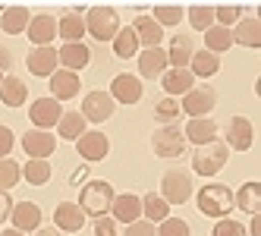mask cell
Masks as SVG:
<instances>
[{
	"label": "cell",
	"instance_id": "25",
	"mask_svg": "<svg viewBox=\"0 0 261 236\" xmlns=\"http://www.w3.org/2000/svg\"><path fill=\"white\" fill-rule=\"evenodd\" d=\"M57 60H60V69L79 72V69H85V66L91 63V50H88L85 41H79V44H63V47L57 50Z\"/></svg>",
	"mask_w": 261,
	"mask_h": 236
},
{
	"label": "cell",
	"instance_id": "4",
	"mask_svg": "<svg viewBox=\"0 0 261 236\" xmlns=\"http://www.w3.org/2000/svg\"><path fill=\"white\" fill-rule=\"evenodd\" d=\"M120 29V13L114 7H91L85 13V32L95 41H114Z\"/></svg>",
	"mask_w": 261,
	"mask_h": 236
},
{
	"label": "cell",
	"instance_id": "11",
	"mask_svg": "<svg viewBox=\"0 0 261 236\" xmlns=\"http://www.w3.org/2000/svg\"><path fill=\"white\" fill-rule=\"evenodd\" d=\"M107 95L114 98V104H139L142 95H145V85L133 72H120V76H114V82H110Z\"/></svg>",
	"mask_w": 261,
	"mask_h": 236
},
{
	"label": "cell",
	"instance_id": "12",
	"mask_svg": "<svg viewBox=\"0 0 261 236\" xmlns=\"http://www.w3.org/2000/svg\"><path fill=\"white\" fill-rule=\"evenodd\" d=\"M227 145L230 151H249L252 145H255V126L249 117H230L227 123Z\"/></svg>",
	"mask_w": 261,
	"mask_h": 236
},
{
	"label": "cell",
	"instance_id": "18",
	"mask_svg": "<svg viewBox=\"0 0 261 236\" xmlns=\"http://www.w3.org/2000/svg\"><path fill=\"white\" fill-rule=\"evenodd\" d=\"M164 50H167V63H170V69H189V60H192V54L198 47L192 41V35H173L170 44H167Z\"/></svg>",
	"mask_w": 261,
	"mask_h": 236
},
{
	"label": "cell",
	"instance_id": "8",
	"mask_svg": "<svg viewBox=\"0 0 261 236\" xmlns=\"http://www.w3.org/2000/svg\"><path fill=\"white\" fill-rule=\"evenodd\" d=\"M79 114L85 117V123H107L117 114V104H114V98H110L104 88H95V92H88L82 98V111Z\"/></svg>",
	"mask_w": 261,
	"mask_h": 236
},
{
	"label": "cell",
	"instance_id": "21",
	"mask_svg": "<svg viewBox=\"0 0 261 236\" xmlns=\"http://www.w3.org/2000/svg\"><path fill=\"white\" fill-rule=\"evenodd\" d=\"M57 38H63V44H79L85 38V16L82 10H66L57 19Z\"/></svg>",
	"mask_w": 261,
	"mask_h": 236
},
{
	"label": "cell",
	"instance_id": "36",
	"mask_svg": "<svg viewBox=\"0 0 261 236\" xmlns=\"http://www.w3.org/2000/svg\"><path fill=\"white\" fill-rule=\"evenodd\" d=\"M50 161H25V164H22V179H25V183H32V186H44L47 183V179H50Z\"/></svg>",
	"mask_w": 261,
	"mask_h": 236
},
{
	"label": "cell",
	"instance_id": "26",
	"mask_svg": "<svg viewBox=\"0 0 261 236\" xmlns=\"http://www.w3.org/2000/svg\"><path fill=\"white\" fill-rule=\"evenodd\" d=\"M233 208H242L246 214H261V183L258 179H246L233 192Z\"/></svg>",
	"mask_w": 261,
	"mask_h": 236
},
{
	"label": "cell",
	"instance_id": "35",
	"mask_svg": "<svg viewBox=\"0 0 261 236\" xmlns=\"http://www.w3.org/2000/svg\"><path fill=\"white\" fill-rule=\"evenodd\" d=\"M114 54H117L120 60L139 57V38H136L133 25H129V29H120V32H117V38H114Z\"/></svg>",
	"mask_w": 261,
	"mask_h": 236
},
{
	"label": "cell",
	"instance_id": "50",
	"mask_svg": "<svg viewBox=\"0 0 261 236\" xmlns=\"http://www.w3.org/2000/svg\"><path fill=\"white\" fill-rule=\"evenodd\" d=\"M35 236H63V233H60L57 227H54V224H50V227H44V224H41L38 230H35Z\"/></svg>",
	"mask_w": 261,
	"mask_h": 236
},
{
	"label": "cell",
	"instance_id": "23",
	"mask_svg": "<svg viewBox=\"0 0 261 236\" xmlns=\"http://www.w3.org/2000/svg\"><path fill=\"white\" fill-rule=\"evenodd\" d=\"M233 35V44L239 47H261V19H255V16H242V19L230 29Z\"/></svg>",
	"mask_w": 261,
	"mask_h": 236
},
{
	"label": "cell",
	"instance_id": "2",
	"mask_svg": "<svg viewBox=\"0 0 261 236\" xmlns=\"http://www.w3.org/2000/svg\"><path fill=\"white\" fill-rule=\"evenodd\" d=\"M195 205L204 217H230L233 211V189L230 186H223V183H208V186H201L198 195H195Z\"/></svg>",
	"mask_w": 261,
	"mask_h": 236
},
{
	"label": "cell",
	"instance_id": "13",
	"mask_svg": "<svg viewBox=\"0 0 261 236\" xmlns=\"http://www.w3.org/2000/svg\"><path fill=\"white\" fill-rule=\"evenodd\" d=\"M22 148L32 161H47L54 151H57V136L47 129H29L22 136Z\"/></svg>",
	"mask_w": 261,
	"mask_h": 236
},
{
	"label": "cell",
	"instance_id": "42",
	"mask_svg": "<svg viewBox=\"0 0 261 236\" xmlns=\"http://www.w3.org/2000/svg\"><path fill=\"white\" fill-rule=\"evenodd\" d=\"M242 19V7H214V25H223V29H233L236 22Z\"/></svg>",
	"mask_w": 261,
	"mask_h": 236
},
{
	"label": "cell",
	"instance_id": "34",
	"mask_svg": "<svg viewBox=\"0 0 261 236\" xmlns=\"http://www.w3.org/2000/svg\"><path fill=\"white\" fill-rule=\"evenodd\" d=\"M233 47V35L230 29H223V25H211L208 32H204V50H211V54H227Z\"/></svg>",
	"mask_w": 261,
	"mask_h": 236
},
{
	"label": "cell",
	"instance_id": "38",
	"mask_svg": "<svg viewBox=\"0 0 261 236\" xmlns=\"http://www.w3.org/2000/svg\"><path fill=\"white\" fill-rule=\"evenodd\" d=\"M16 183H22V164L13 158L0 161V192H10Z\"/></svg>",
	"mask_w": 261,
	"mask_h": 236
},
{
	"label": "cell",
	"instance_id": "17",
	"mask_svg": "<svg viewBox=\"0 0 261 236\" xmlns=\"http://www.w3.org/2000/svg\"><path fill=\"white\" fill-rule=\"evenodd\" d=\"M110 217H114L117 224H136L142 221V195H133V192H123L114 198V205H110Z\"/></svg>",
	"mask_w": 261,
	"mask_h": 236
},
{
	"label": "cell",
	"instance_id": "7",
	"mask_svg": "<svg viewBox=\"0 0 261 236\" xmlns=\"http://www.w3.org/2000/svg\"><path fill=\"white\" fill-rule=\"evenodd\" d=\"M217 107V92L211 85H195L192 92H186L179 101V111L189 114V120L195 117H211V111Z\"/></svg>",
	"mask_w": 261,
	"mask_h": 236
},
{
	"label": "cell",
	"instance_id": "29",
	"mask_svg": "<svg viewBox=\"0 0 261 236\" xmlns=\"http://www.w3.org/2000/svg\"><path fill=\"white\" fill-rule=\"evenodd\" d=\"M0 101H4L7 107H22L29 101V85H25V79L7 72L4 82H0Z\"/></svg>",
	"mask_w": 261,
	"mask_h": 236
},
{
	"label": "cell",
	"instance_id": "32",
	"mask_svg": "<svg viewBox=\"0 0 261 236\" xmlns=\"http://www.w3.org/2000/svg\"><path fill=\"white\" fill-rule=\"evenodd\" d=\"M167 217H170V205H167L158 192L142 195V221H148V224H161V221H167Z\"/></svg>",
	"mask_w": 261,
	"mask_h": 236
},
{
	"label": "cell",
	"instance_id": "48",
	"mask_svg": "<svg viewBox=\"0 0 261 236\" xmlns=\"http://www.w3.org/2000/svg\"><path fill=\"white\" fill-rule=\"evenodd\" d=\"M10 69H13V50L0 44V72H4V76H7Z\"/></svg>",
	"mask_w": 261,
	"mask_h": 236
},
{
	"label": "cell",
	"instance_id": "5",
	"mask_svg": "<svg viewBox=\"0 0 261 236\" xmlns=\"http://www.w3.org/2000/svg\"><path fill=\"white\" fill-rule=\"evenodd\" d=\"M167 205H186L192 198V173L182 167H170L161 176V192H158Z\"/></svg>",
	"mask_w": 261,
	"mask_h": 236
},
{
	"label": "cell",
	"instance_id": "14",
	"mask_svg": "<svg viewBox=\"0 0 261 236\" xmlns=\"http://www.w3.org/2000/svg\"><path fill=\"white\" fill-rule=\"evenodd\" d=\"M25 66L32 76L38 79H50L54 72L60 69V60H57V47H32L29 57H25Z\"/></svg>",
	"mask_w": 261,
	"mask_h": 236
},
{
	"label": "cell",
	"instance_id": "30",
	"mask_svg": "<svg viewBox=\"0 0 261 236\" xmlns=\"http://www.w3.org/2000/svg\"><path fill=\"white\" fill-rule=\"evenodd\" d=\"M32 22V13L25 7H10L0 13V29H4L7 35H22Z\"/></svg>",
	"mask_w": 261,
	"mask_h": 236
},
{
	"label": "cell",
	"instance_id": "44",
	"mask_svg": "<svg viewBox=\"0 0 261 236\" xmlns=\"http://www.w3.org/2000/svg\"><path fill=\"white\" fill-rule=\"evenodd\" d=\"M95 236H120V230H117V221L110 214H104V217H95Z\"/></svg>",
	"mask_w": 261,
	"mask_h": 236
},
{
	"label": "cell",
	"instance_id": "43",
	"mask_svg": "<svg viewBox=\"0 0 261 236\" xmlns=\"http://www.w3.org/2000/svg\"><path fill=\"white\" fill-rule=\"evenodd\" d=\"M211 236H249V233H246V227H242L236 217H220V221L214 224V230H211Z\"/></svg>",
	"mask_w": 261,
	"mask_h": 236
},
{
	"label": "cell",
	"instance_id": "6",
	"mask_svg": "<svg viewBox=\"0 0 261 236\" xmlns=\"http://www.w3.org/2000/svg\"><path fill=\"white\" fill-rule=\"evenodd\" d=\"M151 151L164 161H176L186 154V136L179 126H158L151 133Z\"/></svg>",
	"mask_w": 261,
	"mask_h": 236
},
{
	"label": "cell",
	"instance_id": "49",
	"mask_svg": "<svg viewBox=\"0 0 261 236\" xmlns=\"http://www.w3.org/2000/svg\"><path fill=\"white\" fill-rule=\"evenodd\" d=\"M249 236H261V214H252V224L246 227Z\"/></svg>",
	"mask_w": 261,
	"mask_h": 236
},
{
	"label": "cell",
	"instance_id": "31",
	"mask_svg": "<svg viewBox=\"0 0 261 236\" xmlns=\"http://www.w3.org/2000/svg\"><path fill=\"white\" fill-rule=\"evenodd\" d=\"M220 69V57L211 50H195L192 54V60H189V72L195 79H211L214 72Z\"/></svg>",
	"mask_w": 261,
	"mask_h": 236
},
{
	"label": "cell",
	"instance_id": "24",
	"mask_svg": "<svg viewBox=\"0 0 261 236\" xmlns=\"http://www.w3.org/2000/svg\"><path fill=\"white\" fill-rule=\"evenodd\" d=\"M186 142H192L195 148H201V145H208V142H217V123L211 117H195L186 123V129H182Z\"/></svg>",
	"mask_w": 261,
	"mask_h": 236
},
{
	"label": "cell",
	"instance_id": "37",
	"mask_svg": "<svg viewBox=\"0 0 261 236\" xmlns=\"http://www.w3.org/2000/svg\"><path fill=\"white\" fill-rule=\"evenodd\" d=\"M179 101L176 98H158V104H154V120H158V126H176V120H179Z\"/></svg>",
	"mask_w": 261,
	"mask_h": 236
},
{
	"label": "cell",
	"instance_id": "20",
	"mask_svg": "<svg viewBox=\"0 0 261 236\" xmlns=\"http://www.w3.org/2000/svg\"><path fill=\"white\" fill-rule=\"evenodd\" d=\"M10 221H13V230H38L41 221H44V214H41V205L38 202H16L13 211H10Z\"/></svg>",
	"mask_w": 261,
	"mask_h": 236
},
{
	"label": "cell",
	"instance_id": "22",
	"mask_svg": "<svg viewBox=\"0 0 261 236\" xmlns=\"http://www.w3.org/2000/svg\"><path fill=\"white\" fill-rule=\"evenodd\" d=\"M54 227L60 233H79L85 227V214L76 202H60L54 208Z\"/></svg>",
	"mask_w": 261,
	"mask_h": 236
},
{
	"label": "cell",
	"instance_id": "47",
	"mask_svg": "<svg viewBox=\"0 0 261 236\" xmlns=\"http://www.w3.org/2000/svg\"><path fill=\"white\" fill-rule=\"evenodd\" d=\"M13 198H10V192H0V224L4 221H10V211H13Z\"/></svg>",
	"mask_w": 261,
	"mask_h": 236
},
{
	"label": "cell",
	"instance_id": "51",
	"mask_svg": "<svg viewBox=\"0 0 261 236\" xmlns=\"http://www.w3.org/2000/svg\"><path fill=\"white\" fill-rule=\"evenodd\" d=\"M82 179H88V167H79L76 173H72V179H69V183H72V186H79Z\"/></svg>",
	"mask_w": 261,
	"mask_h": 236
},
{
	"label": "cell",
	"instance_id": "15",
	"mask_svg": "<svg viewBox=\"0 0 261 236\" xmlns=\"http://www.w3.org/2000/svg\"><path fill=\"white\" fill-rule=\"evenodd\" d=\"M25 35H29L32 47H50V44H54V38H57V19H54L50 13H38V16H32V22H29Z\"/></svg>",
	"mask_w": 261,
	"mask_h": 236
},
{
	"label": "cell",
	"instance_id": "27",
	"mask_svg": "<svg viewBox=\"0 0 261 236\" xmlns=\"http://www.w3.org/2000/svg\"><path fill=\"white\" fill-rule=\"evenodd\" d=\"M133 32H136V38H139V47H161V41H164V29H161L148 13L136 16Z\"/></svg>",
	"mask_w": 261,
	"mask_h": 236
},
{
	"label": "cell",
	"instance_id": "28",
	"mask_svg": "<svg viewBox=\"0 0 261 236\" xmlns=\"http://www.w3.org/2000/svg\"><path fill=\"white\" fill-rule=\"evenodd\" d=\"M161 85H164L167 98H179V95H186V92L195 88V76L189 69H167L161 76Z\"/></svg>",
	"mask_w": 261,
	"mask_h": 236
},
{
	"label": "cell",
	"instance_id": "1",
	"mask_svg": "<svg viewBox=\"0 0 261 236\" xmlns=\"http://www.w3.org/2000/svg\"><path fill=\"white\" fill-rule=\"evenodd\" d=\"M114 198H117V192H114V186H110L107 179H88L82 186V192H79L76 205L82 208L85 217H104V214H110Z\"/></svg>",
	"mask_w": 261,
	"mask_h": 236
},
{
	"label": "cell",
	"instance_id": "41",
	"mask_svg": "<svg viewBox=\"0 0 261 236\" xmlns=\"http://www.w3.org/2000/svg\"><path fill=\"white\" fill-rule=\"evenodd\" d=\"M154 236H192V227L182 217H167L161 221V227H154Z\"/></svg>",
	"mask_w": 261,
	"mask_h": 236
},
{
	"label": "cell",
	"instance_id": "10",
	"mask_svg": "<svg viewBox=\"0 0 261 236\" xmlns=\"http://www.w3.org/2000/svg\"><path fill=\"white\" fill-rule=\"evenodd\" d=\"M60 117H63V107H60V101H54L50 95L47 98H35L32 104H29V120H32V126L35 129H54V126L60 123Z\"/></svg>",
	"mask_w": 261,
	"mask_h": 236
},
{
	"label": "cell",
	"instance_id": "40",
	"mask_svg": "<svg viewBox=\"0 0 261 236\" xmlns=\"http://www.w3.org/2000/svg\"><path fill=\"white\" fill-rule=\"evenodd\" d=\"M189 22H192V29H198V32H208L211 25H214V7H204V4H198V7H189Z\"/></svg>",
	"mask_w": 261,
	"mask_h": 236
},
{
	"label": "cell",
	"instance_id": "45",
	"mask_svg": "<svg viewBox=\"0 0 261 236\" xmlns=\"http://www.w3.org/2000/svg\"><path fill=\"white\" fill-rule=\"evenodd\" d=\"M13 145H16V136H13V129L0 123V161L13 154Z\"/></svg>",
	"mask_w": 261,
	"mask_h": 236
},
{
	"label": "cell",
	"instance_id": "33",
	"mask_svg": "<svg viewBox=\"0 0 261 236\" xmlns=\"http://www.w3.org/2000/svg\"><path fill=\"white\" fill-rule=\"evenodd\" d=\"M88 129V123H85V117L79 114V111H63V117H60V123H57V133H60V139H66V142H76L82 133Z\"/></svg>",
	"mask_w": 261,
	"mask_h": 236
},
{
	"label": "cell",
	"instance_id": "9",
	"mask_svg": "<svg viewBox=\"0 0 261 236\" xmlns=\"http://www.w3.org/2000/svg\"><path fill=\"white\" fill-rule=\"evenodd\" d=\"M76 154L85 161V164H98V161H104L110 154V139L101 129H85L76 139Z\"/></svg>",
	"mask_w": 261,
	"mask_h": 236
},
{
	"label": "cell",
	"instance_id": "52",
	"mask_svg": "<svg viewBox=\"0 0 261 236\" xmlns=\"http://www.w3.org/2000/svg\"><path fill=\"white\" fill-rule=\"evenodd\" d=\"M0 236H25V233H19V230H4Z\"/></svg>",
	"mask_w": 261,
	"mask_h": 236
},
{
	"label": "cell",
	"instance_id": "19",
	"mask_svg": "<svg viewBox=\"0 0 261 236\" xmlns=\"http://www.w3.org/2000/svg\"><path fill=\"white\" fill-rule=\"evenodd\" d=\"M167 69H170V63H167V50L164 47L139 50V76L142 79H161Z\"/></svg>",
	"mask_w": 261,
	"mask_h": 236
},
{
	"label": "cell",
	"instance_id": "46",
	"mask_svg": "<svg viewBox=\"0 0 261 236\" xmlns=\"http://www.w3.org/2000/svg\"><path fill=\"white\" fill-rule=\"evenodd\" d=\"M123 236H154V224H148V221H136V224H129L123 230Z\"/></svg>",
	"mask_w": 261,
	"mask_h": 236
},
{
	"label": "cell",
	"instance_id": "39",
	"mask_svg": "<svg viewBox=\"0 0 261 236\" xmlns=\"http://www.w3.org/2000/svg\"><path fill=\"white\" fill-rule=\"evenodd\" d=\"M182 16H186V10H182V7H154L151 19H154L161 29H173V25H179V22H182Z\"/></svg>",
	"mask_w": 261,
	"mask_h": 236
},
{
	"label": "cell",
	"instance_id": "53",
	"mask_svg": "<svg viewBox=\"0 0 261 236\" xmlns=\"http://www.w3.org/2000/svg\"><path fill=\"white\" fill-rule=\"evenodd\" d=\"M0 82H4V72H0Z\"/></svg>",
	"mask_w": 261,
	"mask_h": 236
},
{
	"label": "cell",
	"instance_id": "3",
	"mask_svg": "<svg viewBox=\"0 0 261 236\" xmlns=\"http://www.w3.org/2000/svg\"><path fill=\"white\" fill-rule=\"evenodd\" d=\"M227 161H230L227 145L223 142H208V145H201V148L192 151V173L211 179V176H217L223 167H227Z\"/></svg>",
	"mask_w": 261,
	"mask_h": 236
},
{
	"label": "cell",
	"instance_id": "16",
	"mask_svg": "<svg viewBox=\"0 0 261 236\" xmlns=\"http://www.w3.org/2000/svg\"><path fill=\"white\" fill-rule=\"evenodd\" d=\"M47 85H50V98L54 101H72V98L79 95V88H82V79H79V72L57 69L47 79Z\"/></svg>",
	"mask_w": 261,
	"mask_h": 236
}]
</instances>
